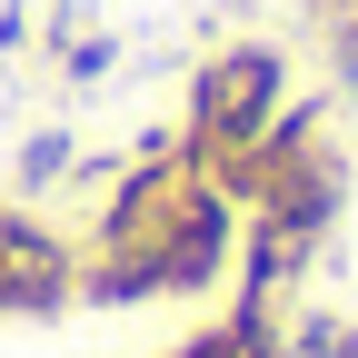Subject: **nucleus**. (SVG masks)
<instances>
[{"mask_svg":"<svg viewBox=\"0 0 358 358\" xmlns=\"http://www.w3.org/2000/svg\"><path fill=\"white\" fill-rule=\"evenodd\" d=\"M219 268H239V209L209 179L179 169V129H150L129 150L120 189L100 209V239L80 259V299L90 308H129V299H189Z\"/></svg>","mask_w":358,"mask_h":358,"instance_id":"obj_1","label":"nucleus"},{"mask_svg":"<svg viewBox=\"0 0 358 358\" xmlns=\"http://www.w3.org/2000/svg\"><path fill=\"white\" fill-rule=\"evenodd\" d=\"M289 110V60L268 40H229L209 50L189 80V120H179V159H219V150H259L268 120Z\"/></svg>","mask_w":358,"mask_h":358,"instance_id":"obj_2","label":"nucleus"},{"mask_svg":"<svg viewBox=\"0 0 358 358\" xmlns=\"http://www.w3.org/2000/svg\"><path fill=\"white\" fill-rule=\"evenodd\" d=\"M70 299H80V249L20 199H0V319H60Z\"/></svg>","mask_w":358,"mask_h":358,"instance_id":"obj_3","label":"nucleus"},{"mask_svg":"<svg viewBox=\"0 0 358 358\" xmlns=\"http://www.w3.org/2000/svg\"><path fill=\"white\" fill-rule=\"evenodd\" d=\"M80 150H70V129H30L20 140V189H50V179H70Z\"/></svg>","mask_w":358,"mask_h":358,"instance_id":"obj_4","label":"nucleus"},{"mask_svg":"<svg viewBox=\"0 0 358 358\" xmlns=\"http://www.w3.org/2000/svg\"><path fill=\"white\" fill-rule=\"evenodd\" d=\"M110 60H120V40H110V30H90V40H60V80H100Z\"/></svg>","mask_w":358,"mask_h":358,"instance_id":"obj_5","label":"nucleus"},{"mask_svg":"<svg viewBox=\"0 0 358 358\" xmlns=\"http://www.w3.org/2000/svg\"><path fill=\"white\" fill-rule=\"evenodd\" d=\"M329 358H358V329H329Z\"/></svg>","mask_w":358,"mask_h":358,"instance_id":"obj_6","label":"nucleus"}]
</instances>
